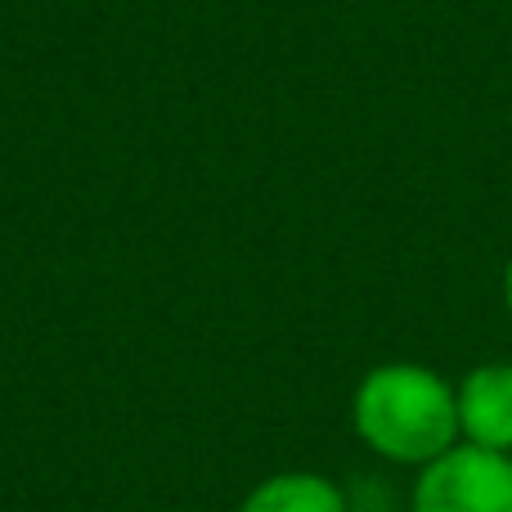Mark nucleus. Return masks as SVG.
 I'll return each mask as SVG.
<instances>
[{
  "label": "nucleus",
  "mask_w": 512,
  "mask_h": 512,
  "mask_svg": "<svg viewBox=\"0 0 512 512\" xmlns=\"http://www.w3.org/2000/svg\"><path fill=\"white\" fill-rule=\"evenodd\" d=\"M351 418L360 441L391 463H423L441 459L459 445V391L427 364H378L355 387Z\"/></svg>",
  "instance_id": "f257e3e1"
},
{
  "label": "nucleus",
  "mask_w": 512,
  "mask_h": 512,
  "mask_svg": "<svg viewBox=\"0 0 512 512\" xmlns=\"http://www.w3.org/2000/svg\"><path fill=\"white\" fill-rule=\"evenodd\" d=\"M409 512H512V454L481 445H450L423 463Z\"/></svg>",
  "instance_id": "f03ea898"
},
{
  "label": "nucleus",
  "mask_w": 512,
  "mask_h": 512,
  "mask_svg": "<svg viewBox=\"0 0 512 512\" xmlns=\"http://www.w3.org/2000/svg\"><path fill=\"white\" fill-rule=\"evenodd\" d=\"M459 436L481 450L512 454V364L495 360L459 382Z\"/></svg>",
  "instance_id": "7ed1b4c3"
},
{
  "label": "nucleus",
  "mask_w": 512,
  "mask_h": 512,
  "mask_svg": "<svg viewBox=\"0 0 512 512\" xmlns=\"http://www.w3.org/2000/svg\"><path fill=\"white\" fill-rule=\"evenodd\" d=\"M239 512H346V495L319 472H279L261 481Z\"/></svg>",
  "instance_id": "20e7f679"
},
{
  "label": "nucleus",
  "mask_w": 512,
  "mask_h": 512,
  "mask_svg": "<svg viewBox=\"0 0 512 512\" xmlns=\"http://www.w3.org/2000/svg\"><path fill=\"white\" fill-rule=\"evenodd\" d=\"M504 301H508V315H512V261H508V270H504Z\"/></svg>",
  "instance_id": "39448f33"
}]
</instances>
